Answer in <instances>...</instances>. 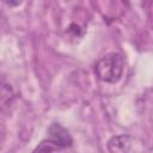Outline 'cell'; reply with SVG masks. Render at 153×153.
Returning a JSON list of instances; mask_svg holds the SVG:
<instances>
[{
  "label": "cell",
  "mask_w": 153,
  "mask_h": 153,
  "mask_svg": "<svg viewBox=\"0 0 153 153\" xmlns=\"http://www.w3.org/2000/svg\"><path fill=\"white\" fill-rule=\"evenodd\" d=\"M124 71V59L120 53H109L94 65L96 76L104 82H117Z\"/></svg>",
  "instance_id": "obj_1"
},
{
  "label": "cell",
  "mask_w": 153,
  "mask_h": 153,
  "mask_svg": "<svg viewBox=\"0 0 153 153\" xmlns=\"http://www.w3.org/2000/svg\"><path fill=\"white\" fill-rule=\"evenodd\" d=\"M48 137L53 140L55 143H57L61 148L71 147L73 143V139L68 133V130L59 123L50 124V127L48 128Z\"/></svg>",
  "instance_id": "obj_2"
},
{
  "label": "cell",
  "mask_w": 153,
  "mask_h": 153,
  "mask_svg": "<svg viewBox=\"0 0 153 153\" xmlns=\"http://www.w3.org/2000/svg\"><path fill=\"white\" fill-rule=\"evenodd\" d=\"M108 149L110 153H128L130 149V137L128 135H117L109 140Z\"/></svg>",
  "instance_id": "obj_3"
},
{
  "label": "cell",
  "mask_w": 153,
  "mask_h": 153,
  "mask_svg": "<svg viewBox=\"0 0 153 153\" xmlns=\"http://www.w3.org/2000/svg\"><path fill=\"white\" fill-rule=\"evenodd\" d=\"M60 149L62 148L57 143H55L53 140L47 137L38 143V146L33 149L32 153H57Z\"/></svg>",
  "instance_id": "obj_4"
}]
</instances>
